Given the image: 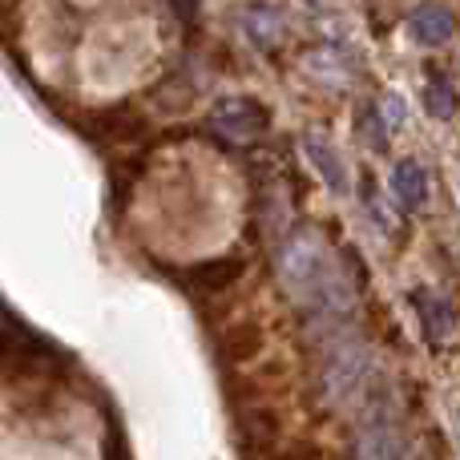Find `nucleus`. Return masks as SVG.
<instances>
[{"instance_id": "nucleus-3", "label": "nucleus", "mask_w": 460, "mask_h": 460, "mask_svg": "<svg viewBox=\"0 0 460 460\" xmlns=\"http://www.w3.org/2000/svg\"><path fill=\"white\" fill-rule=\"evenodd\" d=\"M356 460H408V440L400 424L384 412H372L356 437Z\"/></svg>"}, {"instance_id": "nucleus-13", "label": "nucleus", "mask_w": 460, "mask_h": 460, "mask_svg": "<svg viewBox=\"0 0 460 460\" xmlns=\"http://www.w3.org/2000/svg\"><path fill=\"white\" fill-rule=\"evenodd\" d=\"M174 8H182V13H186V16H190V13H194V8H199V0H174Z\"/></svg>"}, {"instance_id": "nucleus-2", "label": "nucleus", "mask_w": 460, "mask_h": 460, "mask_svg": "<svg viewBox=\"0 0 460 460\" xmlns=\"http://www.w3.org/2000/svg\"><path fill=\"white\" fill-rule=\"evenodd\" d=\"M210 129L230 146H254L270 129V113L259 97H223L210 110Z\"/></svg>"}, {"instance_id": "nucleus-1", "label": "nucleus", "mask_w": 460, "mask_h": 460, "mask_svg": "<svg viewBox=\"0 0 460 460\" xmlns=\"http://www.w3.org/2000/svg\"><path fill=\"white\" fill-rule=\"evenodd\" d=\"M376 384H380L376 359L367 356V348H359V343H340V348L323 359V372H319V388H323L327 404H335V408L367 404V400L376 396Z\"/></svg>"}, {"instance_id": "nucleus-11", "label": "nucleus", "mask_w": 460, "mask_h": 460, "mask_svg": "<svg viewBox=\"0 0 460 460\" xmlns=\"http://www.w3.org/2000/svg\"><path fill=\"white\" fill-rule=\"evenodd\" d=\"M303 150H307L311 166H315L319 174L327 178V186H332V190H348V174H343V162L335 158V150L323 142V137L307 134V142H303Z\"/></svg>"}, {"instance_id": "nucleus-8", "label": "nucleus", "mask_w": 460, "mask_h": 460, "mask_svg": "<svg viewBox=\"0 0 460 460\" xmlns=\"http://www.w3.org/2000/svg\"><path fill=\"white\" fill-rule=\"evenodd\" d=\"M408 32H412V40L437 49V45H445V40H453L456 16H453V8L440 4V0H424V4H416L412 16H408Z\"/></svg>"}, {"instance_id": "nucleus-5", "label": "nucleus", "mask_w": 460, "mask_h": 460, "mask_svg": "<svg viewBox=\"0 0 460 460\" xmlns=\"http://www.w3.org/2000/svg\"><path fill=\"white\" fill-rule=\"evenodd\" d=\"M238 24H243L246 40H251L254 49H262V53L279 49L283 45V37H287L283 13H279L275 4H267V0H251L246 8H238Z\"/></svg>"}, {"instance_id": "nucleus-4", "label": "nucleus", "mask_w": 460, "mask_h": 460, "mask_svg": "<svg viewBox=\"0 0 460 460\" xmlns=\"http://www.w3.org/2000/svg\"><path fill=\"white\" fill-rule=\"evenodd\" d=\"M267 348V332H262V323L254 315H243L234 319L230 327L218 332V359H223L226 367H246L259 359V351Z\"/></svg>"}, {"instance_id": "nucleus-12", "label": "nucleus", "mask_w": 460, "mask_h": 460, "mask_svg": "<svg viewBox=\"0 0 460 460\" xmlns=\"http://www.w3.org/2000/svg\"><path fill=\"white\" fill-rule=\"evenodd\" d=\"M424 110H429L432 118H440V121L453 118V113L460 110V97H456L453 81H448V77H432L429 85H424Z\"/></svg>"}, {"instance_id": "nucleus-10", "label": "nucleus", "mask_w": 460, "mask_h": 460, "mask_svg": "<svg viewBox=\"0 0 460 460\" xmlns=\"http://www.w3.org/2000/svg\"><path fill=\"white\" fill-rule=\"evenodd\" d=\"M412 303H416V315H420V323H424V332H429L432 343H440L448 332H453V307H448V303L440 299L437 291H429V287H416Z\"/></svg>"}, {"instance_id": "nucleus-7", "label": "nucleus", "mask_w": 460, "mask_h": 460, "mask_svg": "<svg viewBox=\"0 0 460 460\" xmlns=\"http://www.w3.org/2000/svg\"><path fill=\"white\" fill-rule=\"evenodd\" d=\"M243 275H246V259L230 254V259H210V262H199V267L182 270V283L190 287L194 295H223Z\"/></svg>"}, {"instance_id": "nucleus-6", "label": "nucleus", "mask_w": 460, "mask_h": 460, "mask_svg": "<svg viewBox=\"0 0 460 460\" xmlns=\"http://www.w3.org/2000/svg\"><path fill=\"white\" fill-rule=\"evenodd\" d=\"M85 129L97 137V142H105V146H134V142H142L146 134H150V121L142 118V113H134V110H102V113H93V118L85 121Z\"/></svg>"}, {"instance_id": "nucleus-14", "label": "nucleus", "mask_w": 460, "mask_h": 460, "mask_svg": "<svg viewBox=\"0 0 460 460\" xmlns=\"http://www.w3.org/2000/svg\"><path fill=\"white\" fill-rule=\"evenodd\" d=\"M8 323V315H4V311H0V327H4Z\"/></svg>"}, {"instance_id": "nucleus-9", "label": "nucleus", "mask_w": 460, "mask_h": 460, "mask_svg": "<svg viewBox=\"0 0 460 460\" xmlns=\"http://www.w3.org/2000/svg\"><path fill=\"white\" fill-rule=\"evenodd\" d=\"M392 194L400 199V207L420 210L429 202V174L416 158H404L396 170H392Z\"/></svg>"}]
</instances>
